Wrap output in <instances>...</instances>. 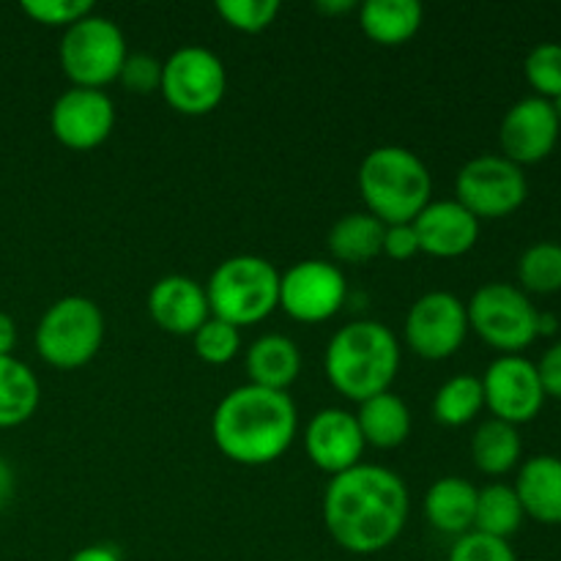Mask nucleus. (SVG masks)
<instances>
[{"label": "nucleus", "instance_id": "nucleus-43", "mask_svg": "<svg viewBox=\"0 0 561 561\" xmlns=\"http://www.w3.org/2000/svg\"><path fill=\"white\" fill-rule=\"evenodd\" d=\"M557 110H559V118H561V99L557 102Z\"/></svg>", "mask_w": 561, "mask_h": 561}, {"label": "nucleus", "instance_id": "nucleus-2", "mask_svg": "<svg viewBox=\"0 0 561 561\" xmlns=\"http://www.w3.org/2000/svg\"><path fill=\"white\" fill-rule=\"evenodd\" d=\"M296 427L294 400L252 383L225 394L211 420L217 449L241 466H266L283 458L294 444Z\"/></svg>", "mask_w": 561, "mask_h": 561}, {"label": "nucleus", "instance_id": "nucleus-9", "mask_svg": "<svg viewBox=\"0 0 561 561\" xmlns=\"http://www.w3.org/2000/svg\"><path fill=\"white\" fill-rule=\"evenodd\" d=\"M455 195V201L477 219H502L524 206L529 197V181L524 168L502 153H482L460 168Z\"/></svg>", "mask_w": 561, "mask_h": 561}, {"label": "nucleus", "instance_id": "nucleus-1", "mask_svg": "<svg viewBox=\"0 0 561 561\" xmlns=\"http://www.w3.org/2000/svg\"><path fill=\"white\" fill-rule=\"evenodd\" d=\"M409 491L383 466H354L332 477L323 493V524L343 551L381 553L403 535Z\"/></svg>", "mask_w": 561, "mask_h": 561}, {"label": "nucleus", "instance_id": "nucleus-18", "mask_svg": "<svg viewBox=\"0 0 561 561\" xmlns=\"http://www.w3.org/2000/svg\"><path fill=\"white\" fill-rule=\"evenodd\" d=\"M148 316L162 332L192 337L211 318L206 288L184 274H168L148 294Z\"/></svg>", "mask_w": 561, "mask_h": 561}, {"label": "nucleus", "instance_id": "nucleus-16", "mask_svg": "<svg viewBox=\"0 0 561 561\" xmlns=\"http://www.w3.org/2000/svg\"><path fill=\"white\" fill-rule=\"evenodd\" d=\"M365 438H362L356 414L345 409H323L307 422L305 449L312 466L327 474L337 477L343 471L362 463L365 453Z\"/></svg>", "mask_w": 561, "mask_h": 561}, {"label": "nucleus", "instance_id": "nucleus-8", "mask_svg": "<svg viewBox=\"0 0 561 561\" xmlns=\"http://www.w3.org/2000/svg\"><path fill=\"white\" fill-rule=\"evenodd\" d=\"M469 329H474L491 348L504 354H520L540 334V310L531 305L529 294L510 283H488L466 305Z\"/></svg>", "mask_w": 561, "mask_h": 561}, {"label": "nucleus", "instance_id": "nucleus-17", "mask_svg": "<svg viewBox=\"0 0 561 561\" xmlns=\"http://www.w3.org/2000/svg\"><path fill=\"white\" fill-rule=\"evenodd\" d=\"M411 225L420 252L433 257H460L480 241V219L458 201H431Z\"/></svg>", "mask_w": 561, "mask_h": 561}, {"label": "nucleus", "instance_id": "nucleus-31", "mask_svg": "<svg viewBox=\"0 0 561 561\" xmlns=\"http://www.w3.org/2000/svg\"><path fill=\"white\" fill-rule=\"evenodd\" d=\"M192 343H195V354L201 356L206 365H228L236 359L241 348V334L233 323L219 321V318H208L195 334H192Z\"/></svg>", "mask_w": 561, "mask_h": 561}, {"label": "nucleus", "instance_id": "nucleus-34", "mask_svg": "<svg viewBox=\"0 0 561 561\" xmlns=\"http://www.w3.org/2000/svg\"><path fill=\"white\" fill-rule=\"evenodd\" d=\"M447 561H518V557H515L513 546L507 540L469 531V535L455 540Z\"/></svg>", "mask_w": 561, "mask_h": 561}, {"label": "nucleus", "instance_id": "nucleus-7", "mask_svg": "<svg viewBox=\"0 0 561 561\" xmlns=\"http://www.w3.org/2000/svg\"><path fill=\"white\" fill-rule=\"evenodd\" d=\"M126 36L107 16L88 14L71 27H66L60 38L58 58L66 77L75 88H93L102 91L104 85L118 80L126 60Z\"/></svg>", "mask_w": 561, "mask_h": 561}, {"label": "nucleus", "instance_id": "nucleus-4", "mask_svg": "<svg viewBox=\"0 0 561 561\" xmlns=\"http://www.w3.org/2000/svg\"><path fill=\"white\" fill-rule=\"evenodd\" d=\"M367 214L383 225L414 222L433 197V175L411 148H373L356 173Z\"/></svg>", "mask_w": 561, "mask_h": 561}, {"label": "nucleus", "instance_id": "nucleus-29", "mask_svg": "<svg viewBox=\"0 0 561 561\" xmlns=\"http://www.w3.org/2000/svg\"><path fill=\"white\" fill-rule=\"evenodd\" d=\"M518 283L524 294L551 296L561 290V244L537 241L518 257Z\"/></svg>", "mask_w": 561, "mask_h": 561}, {"label": "nucleus", "instance_id": "nucleus-35", "mask_svg": "<svg viewBox=\"0 0 561 561\" xmlns=\"http://www.w3.org/2000/svg\"><path fill=\"white\" fill-rule=\"evenodd\" d=\"M118 80L124 82L126 91L140 93V96L159 91V88H162V60H157L153 55L146 53L126 55Z\"/></svg>", "mask_w": 561, "mask_h": 561}, {"label": "nucleus", "instance_id": "nucleus-42", "mask_svg": "<svg viewBox=\"0 0 561 561\" xmlns=\"http://www.w3.org/2000/svg\"><path fill=\"white\" fill-rule=\"evenodd\" d=\"M351 9H359V5L348 3V0H340V3H318V11H323V14H332V11H351Z\"/></svg>", "mask_w": 561, "mask_h": 561}, {"label": "nucleus", "instance_id": "nucleus-5", "mask_svg": "<svg viewBox=\"0 0 561 561\" xmlns=\"http://www.w3.org/2000/svg\"><path fill=\"white\" fill-rule=\"evenodd\" d=\"M208 310L236 329L252 327L279 307V272L257 255H236L219 263L206 285Z\"/></svg>", "mask_w": 561, "mask_h": 561}, {"label": "nucleus", "instance_id": "nucleus-41", "mask_svg": "<svg viewBox=\"0 0 561 561\" xmlns=\"http://www.w3.org/2000/svg\"><path fill=\"white\" fill-rule=\"evenodd\" d=\"M557 329H559L557 316H551V312H540V321H537V334H540V337H551Z\"/></svg>", "mask_w": 561, "mask_h": 561}, {"label": "nucleus", "instance_id": "nucleus-11", "mask_svg": "<svg viewBox=\"0 0 561 561\" xmlns=\"http://www.w3.org/2000/svg\"><path fill=\"white\" fill-rule=\"evenodd\" d=\"M466 334H469V312L463 301L447 290L420 296L405 316V343L422 359H449L460 351Z\"/></svg>", "mask_w": 561, "mask_h": 561}, {"label": "nucleus", "instance_id": "nucleus-13", "mask_svg": "<svg viewBox=\"0 0 561 561\" xmlns=\"http://www.w3.org/2000/svg\"><path fill=\"white\" fill-rule=\"evenodd\" d=\"M348 296L343 272L334 263L301 261L279 277V307L299 323L334 318Z\"/></svg>", "mask_w": 561, "mask_h": 561}, {"label": "nucleus", "instance_id": "nucleus-20", "mask_svg": "<svg viewBox=\"0 0 561 561\" xmlns=\"http://www.w3.org/2000/svg\"><path fill=\"white\" fill-rule=\"evenodd\" d=\"M301 373V351L285 334H263L247 351V376L252 387L285 392Z\"/></svg>", "mask_w": 561, "mask_h": 561}, {"label": "nucleus", "instance_id": "nucleus-22", "mask_svg": "<svg viewBox=\"0 0 561 561\" xmlns=\"http://www.w3.org/2000/svg\"><path fill=\"white\" fill-rule=\"evenodd\" d=\"M425 9L416 0H367L359 5V25L376 44L398 47L416 36Z\"/></svg>", "mask_w": 561, "mask_h": 561}, {"label": "nucleus", "instance_id": "nucleus-26", "mask_svg": "<svg viewBox=\"0 0 561 561\" xmlns=\"http://www.w3.org/2000/svg\"><path fill=\"white\" fill-rule=\"evenodd\" d=\"M383 230L387 225L378 222L373 214L354 211L345 214L334 222L332 233H329V250L340 263H362L376 261L381 255L383 247Z\"/></svg>", "mask_w": 561, "mask_h": 561}, {"label": "nucleus", "instance_id": "nucleus-25", "mask_svg": "<svg viewBox=\"0 0 561 561\" xmlns=\"http://www.w3.org/2000/svg\"><path fill=\"white\" fill-rule=\"evenodd\" d=\"M524 442L518 427L502 420H485L471 436V460L488 477H502L520 463Z\"/></svg>", "mask_w": 561, "mask_h": 561}, {"label": "nucleus", "instance_id": "nucleus-38", "mask_svg": "<svg viewBox=\"0 0 561 561\" xmlns=\"http://www.w3.org/2000/svg\"><path fill=\"white\" fill-rule=\"evenodd\" d=\"M16 345V323L9 312L0 310V356H11Z\"/></svg>", "mask_w": 561, "mask_h": 561}, {"label": "nucleus", "instance_id": "nucleus-39", "mask_svg": "<svg viewBox=\"0 0 561 561\" xmlns=\"http://www.w3.org/2000/svg\"><path fill=\"white\" fill-rule=\"evenodd\" d=\"M69 561H121V553L110 546L80 548Z\"/></svg>", "mask_w": 561, "mask_h": 561}, {"label": "nucleus", "instance_id": "nucleus-40", "mask_svg": "<svg viewBox=\"0 0 561 561\" xmlns=\"http://www.w3.org/2000/svg\"><path fill=\"white\" fill-rule=\"evenodd\" d=\"M11 493H14V471H11V466L0 458V510L9 504Z\"/></svg>", "mask_w": 561, "mask_h": 561}, {"label": "nucleus", "instance_id": "nucleus-19", "mask_svg": "<svg viewBox=\"0 0 561 561\" xmlns=\"http://www.w3.org/2000/svg\"><path fill=\"white\" fill-rule=\"evenodd\" d=\"M526 518L546 526H561V458L535 455L526 460L515 480Z\"/></svg>", "mask_w": 561, "mask_h": 561}, {"label": "nucleus", "instance_id": "nucleus-37", "mask_svg": "<svg viewBox=\"0 0 561 561\" xmlns=\"http://www.w3.org/2000/svg\"><path fill=\"white\" fill-rule=\"evenodd\" d=\"M537 373H540L546 398L561 400V340L542 354V359L537 362Z\"/></svg>", "mask_w": 561, "mask_h": 561}, {"label": "nucleus", "instance_id": "nucleus-15", "mask_svg": "<svg viewBox=\"0 0 561 561\" xmlns=\"http://www.w3.org/2000/svg\"><path fill=\"white\" fill-rule=\"evenodd\" d=\"M115 126V104L104 91L69 88L49 110V129L60 146L71 151H91L102 146Z\"/></svg>", "mask_w": 561, "mask_h": 561}, {"label": "nucleus", "instance_id": "nucleus-36", "mask_svg": "<svg viewBox=\"0 0 561 561\" xmlns=\"http://www.w3.org/2000/svg\"><path fill=\"white\" fill-rule=\"evenodd\" d=\"M381 255L392 257V261H411L414 255H420V239H416L414 225H387Z\"/></svg>", "mask_w": 561, "mask_h": 561}, {"label": "nucleus", "instance_id": "nucleus-32", "mask_svg": "<svg viewBox=\"0 0 561 561\" xmlns=\"http://www.w3.org/2000/svg\"><path fill=\"white\" fill-rule=\"evenodd\" d=\"M279 9L283 5L277 0H219L217 3V14L241 33H263L277 20Z\"/></svg>", "mask_w": 561, "mask_h": 561}, {"label": "nucleus", "instance_id": "nucleus-33", "mask_svg": "<svg viewBox=\"0 0 561 561\" xmlns=\"http://www.w3.org/2000/svg\"><path fill=\"white\" fill-rule=\"evenodd\" d=\"M22 11L31 16L33 22L47 27H71L80 22L82 16L93 14L91 0H25Z\"/></svg>", "mask_w": 561, "mask_h": 561}, {"label": "nucleus", "instance_id": "nucleus-28", "mask_svg": "<svg viewBox=\"0 0 561 561\" xmlns=\"http://www.w3.org/2000/svg\"><path fill=\"white\" fill-rule=\"evenodd\" d=\"M485 409V392L477 376H455L433 398V416L447 427H463Z\"/></svg>", "mask_w": 561, "mask_h": 561}, {"label": "nucleus", "instance_id": "nucleus-27", "mask_svg": "<svg viewBox=\"0 0 561 561\" xmlns=\"http://www.w3.org/2000/svg\"><path fill=\"white\" fill-rule=\"evenodd\" d=\"M524 507H520V499L515 493L513 485H502V482H493V485L477 491V513H474V529L480 535L499 537V540H507L515 531L524 526Z\"/></svg>", "mask_w": 561, "mask_h": 561}, {"label": "nucleus", "instance_id": "nucleus-30", "mask_svg": "<svg viewBox=\"0 0 561 561\" xmlns=\"http://www.w3.org/2000/svg\"><path fill=\"white\" fill-rule=\"evenodd\" d=\"M526 82L535 88V96L557 104L561 99V44L542 42L526 55L524 60Z\"/></svg>", "mask_w": 561, "mask_h": 561}, {"label": "nucleus", "instance_id": "nucleus-6", "mask_svg": "<svg viewBox=\"0 0 561 561\" xmlns=\"http://www.w3.org/2000/svg\"><path fill=\"white\" fill-rule=\"evenodd\" d=\"M104 343V316L85 296H64L36 327V351L58 370H77L99 354Z\"/></svg>", "mask_w": 561, "mask_h": 561}, {"label": "nucleus", "instance_id": "nucleus-24", "mask_svg": "<svg viewBox=\"0 0 561 561\" xmlns=\"http://www.w3.org/2000/svg\"><path fill=\"white\" fill-rule=\"evenodd\" d=\"M42 387L38 378L25 362L11 356H0V431L20 427L36 414Z\"/></svg>", "mask_w": 561, "mask_h": 561}, {"label": "nucleus", "instance_id": "nucleus-23", "mask_svg": "<svg viewBox=\"0 0 561 561\" xmlns=\"http://www.w3.org/2000/svg\"><path fill=\"white\" fill-rule=\"evenodd\" d=\"M359 431L365 444L378 449H394L405 444L411 436V411L403 398L392 392L376 394V398L359 403Z\"/></svg>", "mask_w": 561, "mask_h": 561}, {"label": "nucleus", "instance_id": "nucleus-10", "mask_svg": "<svg viewBox=\"0 0 561 561\" xmlns=\"http://www.w3.org/2000/svg\"><path fill=\"white\" fill-rule=\"evenodd\" d=\"M228 88L219 55L206 47H181L162 64L164 102L181 115H208L219 107Z\"/></svg>", "mask_w": 561, "mask_h": 561}, {"label": "nucleus", "instance_id": "nucleus-14", "mask_svg": "<svg viewBox=\"0 0 561 561\" xmlns=\"http://www.w3.org/2000/svg\"><path fill=\"white\" fill-rule=\"evenodd\" d=\"M559 135L561 118L557 104L540 96H526L504 113L502 126H499V146H502V157L524 168V164H537L551 157Z\"/></svg>", "mask_w": 561, "mask_h": 561}, {"label": "nucleus", "instance_id": "nucleus-12", "mask_svg": "<svg viewBox=\"0 0 561 561\" xmlns=\"http://www.w3.org/2000/svg\"><path fill=\"white\" fill-rule=\"evenodd\" d=\"M480 381L493 420L518 427L535 420L546 405V389L537 365L520 354H502L493 359Z\"/></svg>", "mask_w": 561, "mask_h": 561}, {"label": "nucleus", "instance_id": "nucleus-21", "mask_svg": "<svg viewBox=\"0 0 561 561\" xmlns=\"http://www.w3.org/2000/svg\"><path fill=\"white\" fill-rule=\"evenodd\" d=\"M477 488L463 477H442L425 493V518L442 535L463 537L474 529Z\"/></svg>", "mask_w": 561, "mask_h": 561}, {"label": "nucleus", "instance_id": "nucleus-3", "mask_svg": "<svg viewBox=\"0 0 561 561\" xmlns=\"http://www.w3.org/2000/svg\"><path fill=\"white\" fill-rule=\"evenodd\" d=\"M323 367L340 394L365 403L392 387L400 367L398 337L378 321H354L329 340Z\"/></svg>", "mask_w": 561, "mask_h": 561}]
</instances>
